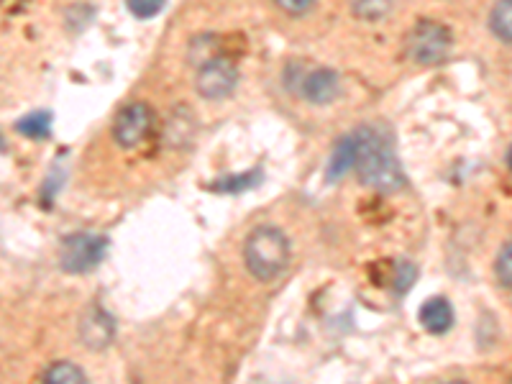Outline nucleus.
<instances>
[{
  "mask_svg": "<svg viewBox=\"0 0 512 384\" xmlns=\"http://www.w3.org/2000/svg\"><path fill=\"white\" fill-rule=\"evenodd\" d=\"M356 136V164L354 172L361 185L377 192H395L408 185L405 169L395 154L390 136H384L379 128L361 126Z\"/></svg>",
  "mask_w": 512,
  "mask_h": 384,
  "instance_id": "obj_1",
  "label": "nucleus"
},
{
  "mask_svg": "<svg viewBox=\"0 0 512 384\" xmlns=\"http://www.w3.org/2000/svg\"><path fill=\"white\" fill-rule=\"evenodd\" d=\"M292 259V246L287 233L277 226H256L249 231L244 241V264L246 272L254 277L256 282H274L277 277L287 272Z\"/></svg>",
  "mask_w": 512,
  "mask_h": 384,
  "instance_id": "obj_2",
  "label": "nucleus"
},
{
  "mask_svg": "<svg viewBox=\"0 0 512 384\" xmlns=\"http://www.w3.org/2000/svg\"><path fill=\"white\" fill-rule=\"evenodd\" d=\"M108 236L93 231H77L59 244V267L67 274H88L108 254Z\"/></svg>",
  "mask_w": 512,
  "mask_h": 384,
  "instance_id": "obj_3",
  "label": "nucleus"
},
{
  "mask_svg": "<svg viewBox=\"0 0 512 384\" xmlns=\"http://www.w3.org/2000/svg\"><path fill=\"white\" fill-rule=\"evenodd\" d=\"M451 44H454V36L451 29L438 21H418L413 26V31L408 34V57L413 59L420 67H436V64L446 62L448 54H451Z\"/></svg>",
  "mask_w": 512,
  "mask_h": 384,
  "instance_id": "obj_4",
  "label": "nucleus"
},
{
  "mask_svg": "<svg viewBox=\"0 0 512 384\" xmlns=\"http://www.w3.org/2000/svg\"><path fill=\"white\" fill-rule=\"evenodd\" d=\"M297 75L287 70L285 77H295V82H287V88L297 95L300 100L310 105H331L341 98L344 88H341V75L331 67H313V70H303L300 64H295Z\"/></svg>",
  "mask_w": 512,
  "mask_h": 384,
  "instance_id": "obj_5",
  "label": "nucleus"
},
{
  "mask_svg": "<svg viewBox=\"0 0 512 384\" xmlns=\"http://www.w3.org/2000/svg\"><path fill=\"white\" fill-rule=\"evenodd\" d=\"M154 128V111L149 103H128L123 105L121 111L116 113L111 126L113 141H116L121 149L131 152V149H139Z\"/></svg>",
  "mask_w": 512,
  "mask_h": 384,
  "instance_id": "obj_6",
  "label": "nucleus"
},
{
  "mask_svg": "<svg viewBox=\"0 0 512 384\" xmlns=\"http://www.w3.org/2000/svg\"><path fill=\"white\" fill-rule=\"evenodd\" d=\"M236 85H239V70H236V64L228 57L216 54V57L198 64L195 90H198L203 100H226L236 90Z\"/></svg>",
  "mask_w": 512,
  "mask_h": 384,
  "instance_id": "obj_7",
  "label": "nucleus"
},
{
  "mask_svg": "<svg viewBox=\"0 0 512 384\" xmlns=\"http://www.w3.org/2000/svg\"><path fill=\"white\" fill-rule=\"evenodd\" d=\"M77 336L88 351H105L116 341V318L100 305H93L80 318Z\"/></svg>",
  "mask_w": 512,
  "mask_h": 384,
  "instance_id": "obj_8",
  "label": "nucleus"
},
{
  "mask_svg": "<svg viewBox=\"0 0 512 384\" xmlns=\"http://www.w3.org/2000/svg\"><path fill=\"white\" fill-rule=\"evenodd\" d=\"M418 320H420V326H423L428 333H433V336H446V333L454 328V320H456L454 305H451V300L443 295L428 297V300L420 305Z\"/></svg>",
  "mask_w": 512,
  "mask_h": 384,
  "instance_id": "obj_9",
  "label": "nucleus"
},
{
  "mask_svg": "<svg viewBox=\"0 0 512 384\" xmlns=\"http://www.w3.org/2000/svg\"><path fill=\"white\" fill-rule=\"evenodd\" d=\"M192 136H195V118H192L187 105H180V108L169 113L162 139L169 149H185V146H190Z\"/></svg>",
  "mask_w": 512,
  "mask_h": 384,
  "instance_id": "obj_10",
  "label": "nucleus"
},
{
  "mask_svg": "<svg viewBox=\"0 0 512 384\" xmlns=\"http://www.w3.org/2000/svg\"><path fill=\"white\" fill-rule=\"evenodd\" d=\"M356 164V136L346 134L344 139L338 141L336 149H333L331 159H328V169H326V180L328 182H338L346 172H351Z\"/></svg>",
  "mask_w": 512,
  "mask_h": 384,
  "instance_id": "obj_11",
  "label": "nucleus"
},
{
  "mask_svg": "<svg viewBox=\"0 0 512 384\" xmlns=\"http://www.w3.org/2000/svg\"><path fill=\"white\" fill-rule=\"evenodd\" d=\"M489 31L497 41L512 47V0H497L492 13H489Z\"/></svg>",
  "mask_w": 512,
  "mask_h": 384,
  "instance_id": "obj_12",
  "label": "nucleus"
},
{
  "mask_svg": "<svg viewBox=\"0 0 512 384\" xmlns=\"http://www.w3.org/2000/svg\"><path fill=\"white\" fill-rule=\"evenodd\" d=\"M262 182V172L259 169H251V172H244V175H226V177H218L210 190L213 192H221V195H239V192L251 190L254 185Z\"/></svg>",
  "mask_w": 512,
  "mask_h": 384,
  "instance_id": "obj_13",
  "label": "nucleus"
},
{
  "mask_svg": "<svg viewBox=\"0 0 512 384\" xmlns=\"http://www.w3.org/2000/svg\"><path fill=\"white\" fill-rule=\"evenodd\" d=\"M392 8H395V0H351V11L359 21H367V24H377L390 16Z\"/></svg>",
  "mask_w": 512,
  "mask_h": 384,
  "instance_id": "obj_14",
  "label": "nucleus"
},
{
  "mask_svg": "<svg viewBox=\"0 0 512 384\" xmlns=\"http://www.w3.org/2000/svg\"><path fill=\"white\" fill-rule=\"evenodd\" d=\"M16 131L18 134H24L26 139H49V134H52V116H49L47 111L29 113V116H24L16 123Z\"/></svg>",
  "mask_w": 512,
  "mask_h": 384,
  "instance_id": "obj_15",
  "label": "nucleus"
},
{
  "mask_svg": "<svg viewBox=\"0 0 512 384\" xmlns=\"http://www.w3.org/2000/svg\"><path fill=\"white\" fill-rule=\"evenodd\" d=\"M44 382H54V384H85L88 382V374L82 372L77 364H70V361H57L47 372L41 374Z\"/></svg>",
  "mask_w": 512,
  "mask_h": 384,
  "instance_id": "obj_16",
  "label": "nucleus"
},
{
  "mask_svg": "<svg viewBox=\"0 0 512 384\" xmlns=\"http://www.w3.org/2000/svg\"><path fill=\"white\" fill-rule=\"evenodd\" d=\"M495 277L500 282V287L505 290H512V239L497 251V259H495Z\"/></svg>",
  "mask_w": 512,
  "mask_h": 384,
  "instance_id": "obj_17",
  "label": "nucleus"
},
{
  "mask_svg": "<svg viewBox=\"0 0 512 384\" xmlns=\"http://www.w3.org/2000/svg\"><path fill=\"white\" fill-rule=\"evenodd\" d=\"M167 0H126L128 13L139 21H149V18H157L164 11Z\"/></svg>",
  "mask_w": 512,
  "mask_h": 384,
  "instance_id": "obj_18",
  "label": "nucleus"
},
{
  "mask_svg": "<svg viewBox=\"0 0 512 384\" xmlns=\"http://www.w3.org/2000/svg\"><path fill=\"white\" fill-rule=\"evenodd\" d=\"M415 280H418V267H415L413 262L400 259V264H397V274H395V290L400 292V295H405V292L415 285Z\"/></svg>",
  "mask_w": 512,
  "mask_h": 384,
  "instance_id": "obj_19",
  "label": "nucleus"
},
{
  "mask_svg": "<svg viewBox=\"0 0 512 384\" xmlns=\"http://www.w3.org/2000/svg\"><path fill=\"white\" fill-rule=\"evenodd\" d=\"M274 6L287 16H305L315 6V0H274Z\"/></svg>",
  "mask_w": 512,
  "mask_h": 384,
  "instance_id": "obj_20",
  "label": "nucleus"
},
{
  "mask_svg": "<svg viewBox=\"0 0 512 384\" xmlns=\"http://www.w3.org/2000/svg\"><path fill=\"white\" fill-rule=\"evenodd\" d=\"M507 167H510V172H512V146H510V152H507Z\"/></svg>",
  "mask_w": 512,
  "mask_h": 384,
  "instance_id": "obj_21",
  "label": "nucleus"
},
{
  "mask_svg": "<svg viewBox=\"0 0 512 384\" xmlns=\"http://www.w3.org/2000/svg\"><path fill=\"white\" fill-rule=\"evenodd\" d=\"M0 146H3V141H0Z\"/></svg>",
  "mask_w": 512,
  "mask_h": 384,
  "instance_id": "obj_22",
  "label": "nucleus"
}]
</instances>
